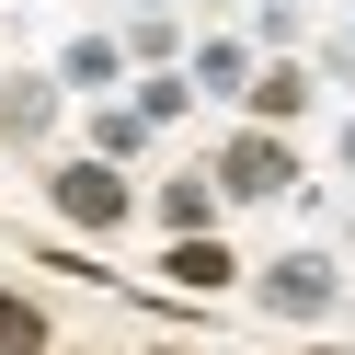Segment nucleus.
<instances>
[{
  "instance_id": "obj_1",
  "label": "nucleus",
  "mask_w": 355,
  "mask_h": 355,
  "mask_svg": "<svg viewBox=\"0 0 355 355\" xmlns=\"http://www.w3.org/2000/svg\"><path fill=\"white\" fill-rule=\"evenodd\" d=\"M207 184H218V207H263V195H286V184H298V149H286L275 126H241V138L207 161Z\"/></svg>"
},
{
  "instance_id": "obj_2",
  "label": "nucleus",
  "mask_w": 355,
  "mask_h": 355,
  "mask_svg": "<svg viewBox=\"0 0 355 355\" xmlns=\"http://www.w3.org/2000/svg\"><path fill=\"white\" fill-rule=\"evenodd\" d=\"M252 298L275 309V321H332V298H344V263L332 252H275L252 275Z\"/></svg>"
},
{
  "instance_id": "obj_3",
  "label": "nucleus",
  "mask_w": 355,
  "mask_h": 355,
  "mask_svg": "<svg viewBox=\"0 0 355 355\" xmlns=\"http://www.w3.org/2000/svg\"><path fill=\"white\" fill-rule=\"evenodd\" d=\"M46 207L69 218V230H126V207H138V184H126L115 161H58V172H46Z\"/></svg>"
},
{
  "instance_id": "obj_4",
  "label": "nucleus",
  "mask_w": 355,
  "mask_h": 355,
  "mask_svg": "<svg viewBox=\"0 0 355 355\" xmlns=\"http://www.w3.org/2000/svg\"><path fill=\"white\" fill-rule=\"evenodd\" d=\"M58 92L115 103V92H126V35H69V46H58Z\"/></svg>"
},
{
  "instance_id": "obj_5",
  "label": "nucleus",
  "mask_w": 355,
  "mask_h": 355,
  "mask_svg": "<svg viewBox=\"0 0 355 355\" xmlns=\"http://www.w3.org/2000/svg\"><path fill=\"white\" fill-rule=\"evenodd\" d=\"M161 275L184 286V298H218V286H241V252H230L218 230H195V241H172V252H161Z\"/></svg>"
},
{
  "instance_id": "obj_6",
  "label": "nucleus",
  "mask_w": 355,
  "mask_h": 355,
  "mask_svg": "<svg viewBox=\"0 0 355 355\" xmlns=\"http://www.w3.org/2000/svg\"><path fill=\"white\" fill-rule=\"evenodd\" d=\"M184 80L207 103H241V92H252V35H207V46L184 58Z\"/></svg>"
},
{
  "instance_id": "obj_7",
  "label": "nucleus",
  "mask_w": 355,
  "mask_h": 355,
  "mask_svg": "<svg viewBox=\"0 0 355 355\" xmlns=\"http://www.w3.org/2000/svg\"><path fill=\"white\" fill-rule=\"evenodd\" d=\"M241 103H252V126L309 115V69H298V58H275V69H252V92H241Z\"/></svg>"
},
{
  "instance_id": "obj_8",
  "label": "nucleus",
  "mask_w": 355,
  "mask_h": 355,
  "mask_svg": "<svg viewBox=\"0 0 355 355\" xmlns=\"http://www.w3.org/2000/svg\"><path fill=\"white\" fill-rule=\"evenodd\" d=\"M207 218H218V184H207V172H172V184H161V230H172V241H195Z\"/></svg>"
},
{
  "instance_id": "obj_9",
  "label": "nucleus",
  "mask_w": 355,
  "mask_h": 355,
  "mask_svg": "<svg viewBox=\"0 0 355 355\" xmlns=\"http://www.w3.org/2000/svg\"><path fill=\"white\" fill-rule=\"evenodd\" d=\"M58 126V80H12L0 92V138H46Z\"/></svg>"
},
{
  "instance_id": "obj_10",
  "label": "nucleus",
  "mask_w": 355,
  "mask_h": 355,
  "mask_svg": "<svg viewBox=\"0 0 355 355\" xmlns=\"http://www.w3.org/2000/svg\"><path fill=\"white\" fill-rule=\"evenodd\" d=\"M138 149H149V115H138V103H103V115H92V161H138Z\"/></svg>"
},
{
  "instance_id": "obj_11",
  "label": "nucleus",
  "mask_w": 355,
  "mask_h": 355,
  "mask_svg": "<svg viewBox=\"0 0 355 355\" xmlns=\"http://www.w3.org/2000/svg\"><path fill=\"white\" fill-rule=\"evenodd\" d=\"M126 103H138L149 126H172V115H184V103H195V80H184V69H149V80H138V92H126Z\"/></svg>"
},
{
  "instance_id": "obj_12",
  "label": "nucleus",
  "mask_w": 355,
  "mask_h": 355,
  "mask_svg": "<svg viewBox=\"0 0 355 355\" xmlns=\"http://www.w3.org/2000/svg\"><path fill=\"white\" fill-rule=\"evenodd\" d=\"M0 355H46V309L35 298H0Z\"/></svg>"
},
{
  "instance_id": "obj_13",
  "label": "nucleus",
  "mask_w": 355,
  "mask_h": 355,
  "mask_svg": "<svg viewBox=\"0 0 355 355\" xmlns=\"http://www.w3.org/2000/svg\"><path fill=\"white\" fill-rule=\"evenodd\" d=\"M126 58H172V12H138L126 24Z\"/></svg>"
},
{
  "instance_id": "obj_14",
  "label": "nucleus",
  "mask_w": 355,
  "mask_h": 355,
  "mask_svg": "<svg viewBox=\"0 0 355 355\" xmlns=\"http://www.w3.org/2000/svg\"><path fill=\"white\" fill-rule=\"evenodd\" d=\"M332 161H344V172H355V126H344V149H332Z\"/></svg>"
},
{
  "instance_id": "obj_15",
  "label": "nucleus",
  "mask_w": 355,
  "mask_h": 355,
  "mask_svg": "<svg viewBox=\"0 0 355 355\" xmlns=\"http://www.w3.org/2000/svg\"><path fill=\"white\" fill-rule=\"evenodd\" d=\"M138 12H172V0H138Z\"/></svg>"
},
{
  "instance_id": "obj_16",
  "label": "nucleus",
  "mask_w": 355,
  "mask_h": 355,
  "mask_svg": "<svg viewBox=\"0 0 355 355\" xmlns=\"http://www.w3.org/2000/svg\"><path fill=\"white\" fill-rule=\"evenodd\" d=\"M207 12H218V0H207Z\"/></svg>"
}]
</instances>
